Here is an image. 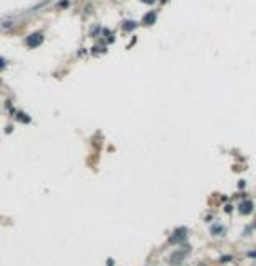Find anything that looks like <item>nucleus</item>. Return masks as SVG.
I'll use <instances>...</instances> for the list:
<instances>
[{"instance_id":"f03ea898","label":"nucleus","mask_w":256,"mask_h":266,"mask_svg":"<svg viewBox=\"0 0 256 266\" xmlns=\"http://www.w3.org/2000/svg\"><path fill=\"white\" fill-rule=\"evenodd\" d=\"M184 238H186V228H177L176 232L172 233L171 242H172V243H179V242H182Z\"/></svg>"},{"instance_id":"20e7f679","label":"nucleus","mask_w":256,"mask_h":266,"mask_svg":"<svg viewBox=\"0 0 256 266\" xmlns=\"http://www.w3.org/2000/svg\"><path fill=\"white\" fill-rule=\"evenodd\" d=\"M155 21H156V13H155V12H150L148 15L144 17V23H146V25H153Z\"/></svg>"},{"instance_id":"39448f33","label":"nucleus","mask_w":256,"mask_h":266,"mask_svg":"<svg viewBox=\"0 0 256 266\" xmlns=\"http://www.w3.org/2000/svg\"><path fill=\"white\" fill-rule=\"evenodd\" d=\"M123 28H125V30H133V28H136V23L135 21H125V23H123Z\"/></svg>"},{"instance_id":"423d86ee","label":"nucleus","mask_w":256,"mask_h":266,"mask_svg":"<svg viewBox=\"0 0 256 266\" xmlns=\"http://www.w3.org/2000/svg\"><path fill=\"white\" fill-rule=\"evenodd\" d=\"M5 68V61L2 59V57H0V69H3Z\"/></svg>"},{"instance_id":"0eeeda50","label":"nucleus","mask_w":256,"mask_h":266,"mask_svg":"<svg viewBox=\"0 0 256 266\" xmlns=\"http://www.w3.org/2000/svg\"><path fill=\"white\" fill-rule=\"evenodd\" d=\"M143 2H144V3H155L156 0H143Z\"/></svg>"},{"instance_id":"f257e3e1","label":"nucleus","mask_w":256,"mask_h":266,"mask_svg":"<svg viewBox=\"0 0 256 266\" xmlns=\"http://www.w3.org/2000/svg\"><path fill=\"white\" fill-rule=\"evenodd\" d=\"M41 43H43V35L41 33H33L26 38V45L30 48H36V46H40Z\"/></svg>"},{"instance_id":"7ed1b4c3","label":"nucleus","mask_w":256,"mask_h":266,"mask_svg":"<svg viewBox=\"0 0 256 266\" xmlns=\"http://www.w3.org/2000/svg\"><path fill=\"white\" fill-rule=\"evenodd\" d=\"M238 210L241 214H250L253 210V202H251V200H243V202H240Z\"/></svg>"}]
</instances>
